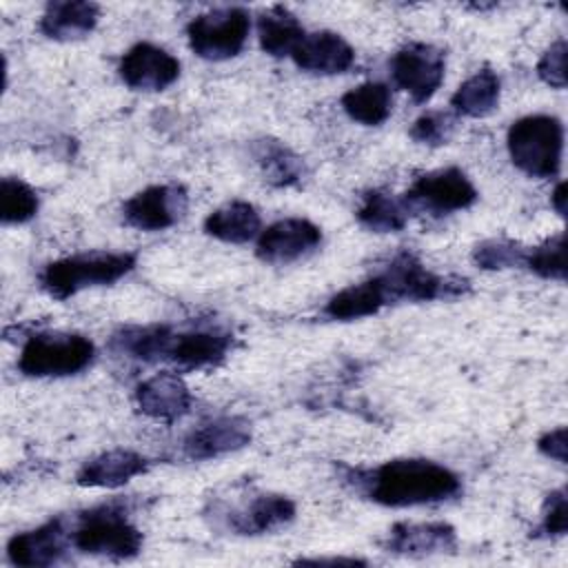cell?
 <instances>
[{
    "instance_id": "5bb4252c",
    "label": "cell",
    "mask_w": 568,
    "mask_h": 568,
    "mask_svg": "<svg viewBox=\"0 0 568 568\" xmlns=\"http://www.w3.org/2000/svg\"><path fill=\"white\" fill-rule=\"evenodd\" d=\"M251 442V422L240 415H222L202 422L184 437L189 459H213L244 448Z\"/></svg>"
},
{
    "instance_id": "603a6c76",
    "label": "cell",
    "mask_w": 568,
    "mask_h": 568,
    "mask_svg": "<svg viewBox=\"0 0 568 568\" xmlns=\"http://www.w3.org/2000/svg\"><path fill=\"white\" fill-rule=\"evenodd\" d=\"M204 231H206V235H211L220 242L244 244L260 235L262 220L253 204H248L244 200H233L206 215Z\"/></svg>"
},
{
    "instance_id": "ffe728a7",
    "label": "cell",
    "mask_w": 568,
    "mask_h": 568,
    "mask_svg": "<svg viewBox=\"0 0 568 568\" xmlns=\"http://www.w3.org/2000/svg\"><path fill=\"white\" fill-rule=\"evenodd\" d=\"M149 459L129 448H113L100 453L82 464L75 484L84 488H118L129 479L146 473Z\"/></svg>"
},
{
    "instance_id": "7a4b0ae2",
    "label": "cell",
    "mask_w": 568,
    "mask_h": 568,
    "mask_svg": "<svg viewBox=\"0 0 568 568\" xmlns=\"http://www.w3.org/2000/svg\"><path fill=\"white\" fill-rule=\"evenodd\" d=\"M135 253L91 251L49 262L40 271V286L53 300H67L84 288L113 284L135 266Z\"/></svg>"
},
{
    "instance_id": "5b68a950",
    "label": "cell",
    "mask_w": 568,
    "mask_h": 568,
    "mask_svg": "<svg viewBox=\"0 0 568 568\" xmlns=\"http://www.w3.org/2000/svg\"><path fill=\"white\" fill-rule=\"evenodd\" d=\"M95 346L78 333H33L22 344L18 368L29 377H67L84 371Z\"/></svg>"
},
{
    "instance_id": "8d00e7d4",
    "label": "cell",
    "mask_w": 568,
    "mask_h": 568,
    "mask_svg": "<svg viewBox=\"0 0 568 568\" xmlns=\"http://www.w3.org/2000/svg\"><path fill=\"white\" fill-rule=\"evenodd\" d=\"M550 202H552V209L559 213V215H566V184L559 182L550 195Z\"/></svg>"
},
{
    "instance_id": "f546056e",
    "label": "cell",
    "mask_w": 568,
    "mask_h": 568,
    "mask_svg": "<svg viewBox=\"0 0 568 568\" xmlns=\"http://www.w3.org/2000/svg\"><path fill=\"white\" fill-rule=\"evenodd\" d=\"M521 266H526L528 271H532L544 280L564 282L566 280V233L559 231L557 235H550L541 244L526 248Z\"/></svg>"
},
{
    "instance_id": "ac0fdd59",
    "label": "cell",
    "mask_w": 568,
    "mask_h": 568,
    "mask_svg": "<svg viewBox=\"0 0 568 568\" xmlns=\"http://www.w3.org/2000/svg\"><path fill=\"white\" fill-rule=\"evenodd\" d=\"M291 58L302 71L335 75L353 67L355 51L335 31H313V33H304V38L293 49Z\"/></svg>"
},
{
    "instance_id": "d4e9b609",
    "label": "cell",
    "mask_w": 568,
    "mask_h": 568,
    "mask_svg": "<svg viewBox=\"0 0 568 568\" xmlns=\"http://www.w3.org/2000/svg\"><path fill=\"white\" fill-rule=\"evenodd\" d=\"M251 155L257 162L264 180L273 186H295L306 173L302 158L275 138L253 140Z\"/></svg>"
},
{
    "instance_id": "277c9868",
    "label": "cell",
    "mask_w": 568,
    "mask_h": 568,
    "mask_svg": "<svg viewBox=\"0 0 568 568\" xmlns=\"http://www.w3.org/2000/svg\"><path fill=\"white\" fill-rule=\"evenodd\" d=\"M513 164L530 178H555L561 169L564 124L555 115L535 113L515 120L506 135Z\"/></svg>"
},
{
    "instance_id": "6da1fadb",
    "label": "cell",
    "mask_w": 568,
    "mask_h": 568,
    "mask_svg": "<svg viewBox=\"0 0 568 568\" xmlns=\"http://www.w3.org/2000/svg\"><path fill=\"white\" fill-rule=\"evenodd\" d=\"M351 481L366 499L390 508L435 504L462 490V481L450 468L422 457L388 459L375 468L351 470Z\"/></svg>"
},
{
    "instance_id": "8992f818",
    "label": "cell",
    "mask_w": 568,
    "mask_h": 568,
    "mask_svg": "<svg viewBox=\"0 0 568 568\" xmlns=\"http://www.w3.org/2000/svg\"><path fill=\"white\" fill-rule=\"evenodd\" d=\"M388 302H430L457 297L468 291V282L459 277H442L428 271L413 253H397L382 273H377Z\"/></svg>"
},
{
    "instance_id": "7402d4cb",
    "label": "cell",
    "mask_w": 568,
    "mask_h": 568,
    "mask_svg": "<svg viewBox=\"0 0 568 568\" xmlns=\"http://www.w3.org/2000/svg\"><path fill=\"white\" fill-rule=\"evenodd\" d=\"M173 328L166 324H146V326H122L111 337V348L118 355H124L129 359L138 362H160L166 359Z\"/></svg>"
},
{
    "instance_id": "44dd1931",
    "label": "cell",
    "mask_w": 568,
    "mask_h": 568,
    "mask_svg": "<svg viewBox=\"0 0 568 568\" xmlns=\"http://www.w3.org/2000/svg\"><path fill=\"white\" fill-rule=\"evenodd\" d=\"M98 18L100 7L95 2H49L40 18V31L51 40H80L95 29Z\"/></svg>"
},
{
    "instance_id": "e575fe53",
    "label": "cell",
    "mask_w": 568,
    "mask_h": 568,
    "mask_svg": "<svg viewBox=\"0 0 568 568\" xmlns=\"http://www.w3.org/2000/svg\"><path fill=\"white\" fill-rule=\"evenodd\" d=\"M566 528H568V501H566V490L559 488L546 497L539 530L546 537H564Z\"/></svg>"
},
{
    "instance_id": "7c38bea8",
    "label": "cell",
    "mask_w": 568,
    "mask_h": 568,
    "mask_svg": "<svg viewBox=\"0 0 568 568\" xmlns=\"http://www.w3.org/2000/svg\"><path fill=\"white\" fill-rule=\"evenodd\" d=\"M118 71L131 89L162 91L178 80L180 60L158 44L138 42L120 58Z\"/></svg>"
},
{
    "instance_id": "9c48e42d",
    "label": "cell",
    "mask_w": 568,
    "mask_h": 568,
    "mask_svg": "<svg viewBox=\"0 0 568 568\" xmlns=\"http://www.w3.org/2000/svg\"><path fill=\"white\" fill-rule=\"evenodd\" d=\"M446 60L444 53L426 42L404 44L390 58V78L406 91L413 102L422 104L435 95L444 80Z\"/></svg>"
},
{
    "instance_id": "836d02e7",
    "label": "cell",
    "mask_w": 568,
    "mask_h": 568,
    "mask_svg": "<svg viewBox=\"0 0 568 568\" xmlns=\"http://www.w3.org/2000/svg\"><path fill=\"white\" fill-rule=\"evenodd\" d=\"M537 75L552 89L566 87V40L552 42L537 62Z\"/></svg>"
},
{
    "instance_id": "3957f363",
    "label": "cell",
    "mask_w": 568,
    "mask_h": 568,
    "mask_svg": "<svg viewBox=\"0 0 568 568\" xmlns=\"http://www.w3.org/2000/svg\"><path fill=\"white\" fill-rule=\"evenodd\" d=\"M69 537L80 552L109 559H131L142 548V532L129 519L126 506L118 501L84 510Z\"/></svg>"
},
{
    "instance_id": "484cf974",
    "label": "cell",
    "mask_w": 568,
    "mask_h": 568,
    "mask_svg": "<svg viewBox=\"0 0 568 568\" xmlns=\"http://www.w3.org/2000/svg\"><path fill=\"white\" fill-rule=\"evenodd\" d=\"M501 80L493 69H479L468 80H464L450 98V106L466 118H484L493 113L499 104Z\"/></svg>"
},
{
    "instance_id": "1f68e13d",
    "label": "cell",
    "mask_w": 568,
    "mask_h": 568,
    "mask_svg": "<svg viewBox=\"0 0 568 568\" xmlns=\"http://www.w3.org/2000/svg\"><path fill=\"white\" fill-rule=\"evenodd\" d=\"M526 248L510 240H484L473 248V262L484 271H501L521 266Z\"/></svg>"
},
{
    "instance_id": "8fae6325",
    "label": "cell",
    "mask_w": 568,
    "mask_h": 568,
    "mask_svg": "<svg viewBox=\"0 0 568 568\" xmlns=\"http://www.w3.org/2000/svg\"><path fill=\"white\" fill-rule=\"evenodd\" d=\"M322 242V229L306 217H284L257 235L255 255L268 264H291L313 253Z\"/></svg>"
},
{
    "instance_id": "52a82bcc",
    "label": "cell",
    "mask_w": 568,
    "mask_h": 568,
    "mask_svg": "<svg viewBox=\"0 0 568 568\" xmlns=\"http://www.w3.org/2000/svg\"><path fill=\"white\" fill-rule=\"evenodd\" d=\"M251 18L242 7H220L195 16L186 24L189 47L204 60L235 58L248 38Z\"/></svg>"
},
{
    "instance_id": "d6986e66",
    "label": "cell",
    "mask_w": 568,
    "mask_h": 568,
    "mask_svg": "<svg viewBox=\"0 0 568 568\" xmlns=\"http://www.w3.org/2000/svg\"><path fill=\"white\" fill-rule=\"evenodd\" d=\"M384 548L388 552L415 555V557L450 552L457 548V532L446 521H428V524L399 521L388 530Z\"/></svg>"
},
{
    "instance_id": "4316f807",
    "label": "cell",
    "mask_w": 568,
    "mask_h": 568,
    "mask_svg": "<svg viewBox=\"0 0 568 568\" xmlns=\"http://www.w3.org/2000/svg\"><path fill=\"white\" fill-rule=\"evenodd\" d=\"M304 27L286 7H271L257 20V38L264 53L273 58L291 55L304 38Z\"/></svg>"
},
{
    "instance_id": "83f0119b",
    "label": "cell",
    "mask_w": 568,
    "mask_h": 568,
    "mask_svg": "<svg viewBox=\"0 0 568 568\" xmlns=\"http://www.w3.org/2000/svg\"><path fill=\"white\" fill-rule=\"evenodd\" d=\"M357 220L362 226L375 233L402 231L408 222V206L404 197H395L388 191L371 189L357 204Z\"/></svg>"
},
{
    "instance_id": "f1b7e54d",
    "label": "cell",
    "mask_w": 568,
    "mask_h": 568,
    "mask_svg": "<svg viewBox=\"0 0 568 568\" xmlns=\"http://www.w3.org/2000/svg\"><path fill=\"white\" fill-rule=\"evenodd\" d=\"M342 109L344 113L366 126H377L382 124L393 109V98L390 89L382 82H364L353 89H348L342 95Z\"/></svg>"
},
{
    "instance_id": "4fadbf2b",
    "label": "cell",
    "mask_w": 568,
    "mask_h": 568,
    "mask_svg": "<svg viewBox=\"0 0 568 568\" xmlns=\"http://www.w3.org/2000/svg\"><path fill=\"white\" fill-rule=\"evenodd\" d=\"M69 544L67 519L53 517L33 530L13 535L7 544V559L13 566H53L64 557Z\"/></svg>"
},
{
    "instance_id": "9a60e30c",
    "label": "cell",
    "mask_w": 568,
    "mask_h": 568,
    "mask_svg": "<svg viewBox=\"0 0 568 568\" xmlns=\"http://www.w3.org/2000/svg\"><path fill=\"white\" fill-rule=\"evenodd\" d=\"M233 337L217 328H193L173 333L166 362H173L180 371H206L220 366L229 351Z\"/></svg>"
},
{
    "instance_id": "ba28073f",
    "label": "cell",
    "mask_w": 568,
    "mask_h": 568,
    "mask_svg": "<svg viewBox=\"0 0 568 568\" xmlns=\"http://www.w3.org/2000/svg\"><path fill=\"white\" fill-rule=\"evenodd\" d=\"M475 200H477L475 184L457 166L424 173L404 193L406 206L424 209L435 215L464 211L473 206Z\"/></svg>"
},
{
    "instance_id": "d590c367",
    "label": "cell",
    "mask_w": 568,
    "mask_h": 568,
    "mask_svg": "<svg viewBox=\"0 0 568 568\" xmlns=\"http://www.w3.org/2000/svg\"><path fill=\"white\" fill-rule=\"evenodd\" d=\"M537 448L541 455L564 464L566 462V428L559 426L555 430H548L544 433L539 439H537Z\"/></svg>"
},
{
    "instance_id": "4dcf8cb0",
    "label": "cell",
    "mask_w": 568,
    "mask_h": 568,
    "mask_svg": "<svg viewBox=\"0 0 568 568\" xmlns=\"http://www.w3.org/2000/svg\"><path fill=\"white\" fill-rule=\"evenodd\" d=\"M38 193L18 178H2L0 182V220L4 224L29 222L38 213Z\"/></svg>"
},
{
    "instance_id": "d6a6232c",
    "label": "cell",
    "mask_w": 568,
    "mask_h": 568,
    "mask_svg": "<svg viewBox=\"0 0 568 568\" xmlns=\"http://www.w3.org/2000/svg\"><path fill=\"white\" fill-rule=\"evenodd\" d=\"M455 131V118L446 111H426L422 113L408 135L419 142V144H426V146H439V144H446L450 140Z\"/></svg>"
},
{
    "instance_id": "30bf717a",
    "label": "cell",
    "mask_w": 568,
    "mask_h": 568,
    "mask_svg": "<svg viewBox=\"0 0 568 568\" xmlns=\"http://www.w3.org/2000/svg\"><path fill=\"white\" fill-rule=\"evenodd\" d=\"M189 206V195L182 184H153L131 195L122 215L124 222L140 231H164L178 224Z\"/></svg>"
},
{
    "instance_id": "cb8c5ba5",
    "label": "cell",
    "mask_w": 568,
    "mask_h": 568,
    "mask_svg": "<svg viewBox=\"0 0 568 568\" xmlns=\"http://www.w3.org/2000/svg\"><path fill=\"white\" fill-rule=\"evenodd\" d=\"M386 304H390L386 297V291H384L379 277L373 275L359 284H351V286L342 288L339 293H335L326 302L324 315L331 320H339V322L362 320V317L379 313Z\"/></svg>"
},
{
    "instance_id": "e0dca14e",
    "label": "cell",
    "mask_w": 568,
    "mask_h": 568,
    "mask_svg": "<svg viewBox=\"0 0 568 568\" xmlns=\"http://www.w3.org/2000/svg\"><path fill=\"white\" fill-rule=\"evenodd\" d=\"M226 526L237 535H264L295 519V501L286 495L262 493L224 513Z\"/></svg>"
},
{
    "instance_id": "2e32d148",
    "label": "cell",
    "mask_w": 568,
    "mask_h": 568,
    "mask_svg": "<svg viewBox=\"0 0 568 568\" xmlns=\"http://www.w3.org/2000/svg\"><path fill=\"white\" fill-rule=\"evenodd\" d=\"M135 404L146 417L173 424L189 413L191 393L178 373L160 371L138 384Z\"/></svg>"
},
{
    "instance_id": "74e56055",
    "label": "cell",
    "mask_w": 568,
    "mask_h": 568,
    "mask_svg": "<svg viewBox=\"0 0 568 568\" xmlns=\"http://www.w3.org/2000/svg\"><path fill=\"white\" fill-rule=\"evenodd\" d=\"M297 564H364L362 559H351V557H333V559H326V557H320V559H297Z\"/></svg>"
}]
</instances>
